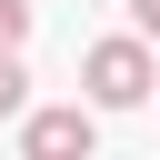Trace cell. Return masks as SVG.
<instances>
[{"mask_svg": "<svg viewBox=\"0 0 160 160\" xmlns=\"http://www.w3.org/2000/svg\"><path fill=\"white\" fill-rule=\"evenodd\" d=\"M150 80H160V60H150V40H140V30H120V40H90V50H80V90H90V110H140V100H150Z\"/></svg>", "mask_w": 160, "mask_h": 160, "instance_id": "cell-1", "label": "cell"}, {"mask_svg": "<svg viewBox=\"0 0 160 160\" xmlns=\"http://www.w3.org/2000/svg\"><path fill=\"white\" fill-rule=\"evenodd\" d=\"M100 150V130H90V110L80 100H60V110H30L20 120V160H90Z\"/></svg>", "mask_w": 160, "mask_h": 160, "instance_id": "cell-2", "label": "cell"}, {"mask_svg": "<svg viewBox=\"0 0 160 160\" xmlns=\"http://www.w3.org/2000/svg\"><path fill=\"white\" fill-rule=\"evenodd\" d=\"M30 110V70H20V50H0V120H20Z\"/></svg>", "mask_w": 160, "mask_h": 160, "instance_id": "cell-3", "label": "cell"}, {"mask_svg": "<svg viewBox=\"0 0 160 160\" xmlns=\"http://www.w3.org/2000/svg\"><path fill=\"white\" fill-rule=\"evenodd\" d=\"M30 40V0H0V50H20Z\"/></svg>", "mask_w": 160, "mask_h": 160, "instance_id": "cell-4", "label": "cell"}, {"mask_svg": "<svg viewBox=\"0 0 160 160\" xmlns=\"http://www.w3.org/2000/svg\"><path fill=\"white\" fill-rule=\"evenodd\" d=\"M130 30H140V40H160V0H130Z\"/></svg>", "mask_w": 160, "mask_h": 160, "instance_id": "cell-5", "label": "cell"}, {"mask_svg": "<svg viewBox=\"0 0 160 160\" xmlns=\"http://www.w3.org/2000/svg\"><path fill=\"white\" fill-rule=\"evenodd\" d=\"M150 90H160V80H150Z\"/></svg>", "mask_w": 160, "mask_h": 160, "instance_id": "cell-6", "label": "cell"}]
</instances>
